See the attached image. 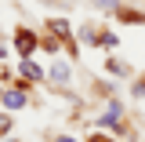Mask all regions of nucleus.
<instances>
[{
  "label": "nucleus",
  "instance_id": "obj_1",
  "mask_svg": "<svg viewBox=\"0 0 145 142\" xmlns=\"http://www.w3.org/2000/svg\"><path fill=\"white\" fill-rule=\"evenodd\" d=\"M36 48H40V36H36L33 29H25V26H18L15 29V51H18V58H33Z\"/></svg>",
  "mask_w": 145,
  "mask_h": 142
},
{
  "label": "nucleus",
  "instance_id": "obj_2",
  "mask_svg": "<svg viewBox=\"0 0 145 142\" xmlns=\"http://www.w3.org/2000/svg\"><path fill=\"white\" fill-rule=\"evenodd\" d=\"M33 102L29 98V91H25V84H15V88H4V98H0V106L4 109H25Z\"/></svg>",
  "mask_w": 145,
  "mask_h": 142
},
{
  "label": "nucleus",
  "instance_id": "obj_3",
  "mask_svg": "<svg viewBox=\"0 0 145 142\" xmlns=\"http://www.w3.org/2000/svg\"><path fill=\"white\" fill-rule=\"evenodd\" d=\"M47 77H51L54 88H69V84H72V66L65 62V58H58L51 69H47Z\"/></svg>",
  "mask_w": 145,
  "mask_h": 142
},
{
  "label": "nucleus",
  "instance_id": "obj_4",
  "mask_svg": "<svg viewBox=\"0 0 145 142\" xmlns=\"http://www.w3.org/2000/svg\"><path fill=\"white\" fill-rule=\"evenodd\" d=\"M47 33H51V36H58L62 44L76 36V33H72V22H65V18H47Z\"/></svg>",
  "mask_w": 145,
  "mask_h": 142
},
{
  "label": "nucleus",
  "instance_id": "obj_5",
  "mask_svg": "<svg viewBox=\"0 0 145 142\" xmlns=\"http://www.w3.org/2000/svg\"><path fill=\"white\" fill-rule=\"evenodd\" d=\"M18 77H22V80H29V84H40V80H44V77H47V73L40 69V66H36L33 58H22V62H18Z\"/></svg>",
  "mask_w": 145,
  "mask_h": 142
},
{
  "label": "nucleus",
  "instance_id": "obj_6",
  "mask_svg": "<svg viewBox=\"0 0 145 142\" xmlns=\"http://www.w3.org/2000/svg\"><path fill=\"white\" fill-rule=\"evenodd\" d=\"M105 73H112V77H120V80H127V77H134V69H131V62H123V58H116V55H109V58H105Z\"/></svg>",
  "mask_w": 145,
  "mask_h": 142
},
{
  "label": "nucleus",
  "instance_id": "obj_7",
  "mask_svg": "<svg viewBox=\"0 0 145 142\" xmlns=\"http://www.w3.org/2000/svg\"><path fill=\"white\" fill-rule=\"evenodd\" d=\"M116 18H120L123 26H145V11H138V7H127V4L116 11Z\"/></svg>",
  "mask_w": 145,
  "mask_h": 142
},
{
  "label": "nucleus",
  "instance_id": "obj_8",
  "mask_svg": "<svg viewBox=\"0 0 145 142\" xmlns=\"http://www.w3.org/2000/svg\"><path fill=\"white\" fill-rule=\"evenodd\" d=\"M94 48H105V51H112V48H120V36L112 33V29H98V40H94Z\"/></svg>",
  "mask_w": 145,
  "mask_h": 142
},
{
  "label": "nucleus",
  "instance_id": "obj_9",
  "mask_svg": "<svg viewBox=\"0 0 145 142\" xmlns=\"http://www.w3.org/2000/svg\"><path fill=\"white\" fill-rule=\"evenodd\" d=\"M91 7H98L102 15H116L120 7H123V0H87Z\"/></svg>",
  "mask_w": 145,
  "mask_h": 142
},
{
  "label": "nucleus",
  "instance_id": "obj_10",
  "mask_svg": "<svg viewBox=\"0 0 145 142\" xmlns=\"http://www.w3.org/2000/svg\"><path fill=\"white\" fill-rule=\"evenodd\" d=\"M80 40L94 48V40H98V26H94V22H87V26H80Z\"/></svg>",
  "mask_w": 145,
  "mask_h": 142
},
{
  "label": "nucleus",
  "instance_id": "obj_11",
  "mask_svg": "<svg viewBox=\"0 0 145 142\" xmlns=\"http://www.w3.org/2000/svg\"><path fill=\"white\" fill-rule=\"evenodd\" d=\"M131 98H145V77L131 80Z\"/></svg>",
  "mask_w": 145,
  "mask_h": 142
},
{
  "label": "nucleus",
  "instance_id": "obj_12",
  "mask_svg": "<svg viewBox=\"0 0 145 142\" xmlns=\"http://www.w3.org/2000/svg\"><path fill=\"white\" fill-rule=\"evenodd\" d=\"M11 127H15L11 113H0V139H4V135H11Z\"/></svg>",
  "mask_w": 145,
  "mask_h": 142
},
{
  "label": "nucleus",
  "instance_id": "obj_13",
  "mask_svg": "<svg viewBox=\"0 0 145 142\" xmlns=\"http://www.w3.org/2000/svg\"><path fill=\"white\" fill-rule=\"evenodd\" d=\"M87 142H116V135H105V131H94Z\"/></svg>",
  "mask_w": 145,
  "mask_h": 142
},
{
  "label": "nucleus",
  "instance_id": "obj_14",
  "mask_svg": "<svg viewBox=\"0 0 145 142\" xmlns=\"http://www.w3.org/2000/svg\"><path fill=\"white\" fill-rule=\"evenodd\" d=\"M54 142H76V139H69V135H58V139H54Z\"/></svg>",
  "mask_w": 145,
  "mask_h": 142
},
{
  "label": "nucleus",
  "instance_id": "obj_15",
  "mask_svg": "<svg viewBox=\"0 0 145 142\" xmlns=\"http://www.w3.org/2000/svg\"><path fill=\"white\" fill-rule=\"evenodd\" d=\"M0 98H4V88H0Z\"/></svg>",
  "mask_w": 145,
  "mask_h": 142
}]
</instances>
